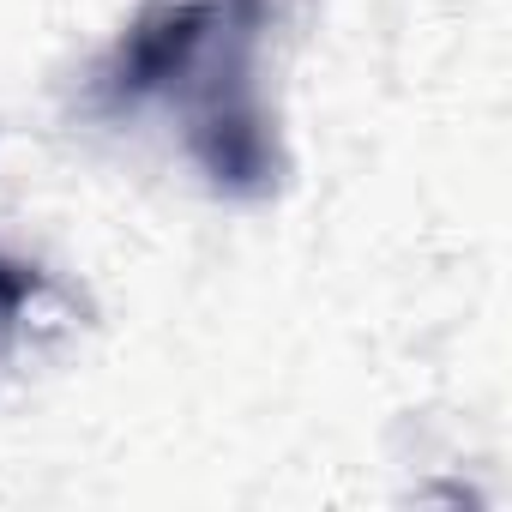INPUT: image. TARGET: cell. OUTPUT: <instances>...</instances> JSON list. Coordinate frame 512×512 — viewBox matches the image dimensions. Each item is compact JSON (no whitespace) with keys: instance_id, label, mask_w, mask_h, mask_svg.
Listing matches in <instances>:
<instances>
[{"instance_id":"obj_1","label":"cell","mask_w":512,"mask_h":512,"mask_svg":"<svg viewBox=\"0 0 512 512\" xmlns=\"http://www.w3.org/2000/svg\"><path fill=\"white\" fill-rule=\"evenodd\" d=\"M229 19V0H157L145 7L115 55L97 67V109L127 115L157 97H181Z\"/></svg>"},{"instance_id":"obj_2","label":"cell","mask_w":512,"mask_h":512,"mask_svg":"<svg viewBox=\"0 0 512 512\" xmlns=\"http://www.w3.org/2000/svg\"><path fill=\"white\" fill-rule=\"evenodd\" d=\"M37 290H43V272H37V266H25V260H7V253H0V344L13 338V326L25 320V308L37 302Z\"/></svg>"}]
</instances>
